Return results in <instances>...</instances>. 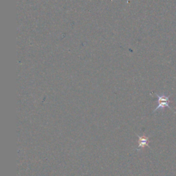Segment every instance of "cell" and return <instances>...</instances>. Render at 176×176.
<instances>
[{
    "label": "cell",
    "instance_id": "obj_1",
    "mask_svg": "<svg viewBox=\"0 0 176 176\" xmlns=\"http://www.w3.org/2000/svg\"><path fill=\"white\" fill-rule=\"evenodd\" d=\"M155 96L158 98V105L154 110V113L157 112V111L159 109H163L164 108H165V107H168V108H169L170 109H172L171 107L169 106V103H170L169 98H170V96L165 95L164 94H155Z\"/></svg>",
    "mask_w": 176,
    "mask_h": 176
},
{
    "label": "cell",
    "instance_id": "obj_2",
    "mask_svg": "<svg viewBox=\"0 0 176 176\" xmlns=\"http://www.w3.org/2000/svg\"><path fill=\"white\" fill-rule=\"evenodd\" d=\"M136 135L138 138V148L136 149L137 151H140L141 149H144L145 147H146V146L149 147V137L146 136H139L138 134Z\"/></svg>",
    "mask_w": 176,
    "mask_h": 176
}]
</instances>
